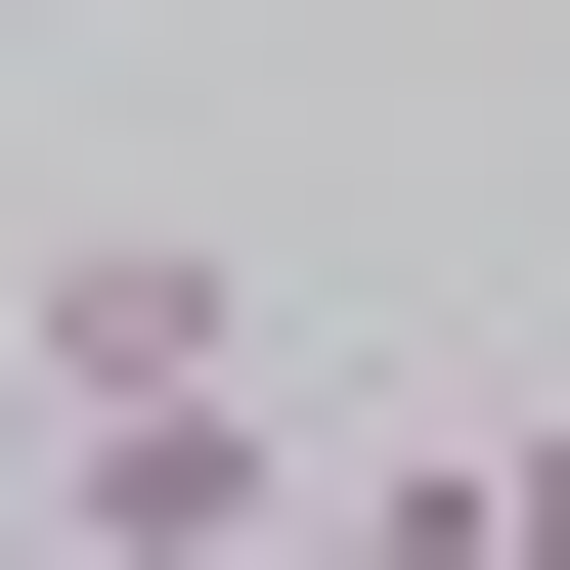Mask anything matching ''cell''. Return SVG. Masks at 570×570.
Listing matches in <instances>:
<instances>
[{"mask_svg": "<svg viewBox=\"0 0 570 570\" xmlns=\"http://www.w3.org/2000/svg\"><path fill=\"white\" fill-rule=\"evenodd\" d=\"M307 483H264V395H176V439H45L0 483V570H264Z\"/></svg>", "mask_w": 570, "mask_h": 570, "instance_id": "7a4b0ae2", "label": "cell"}, {"mask_svg": "<svg viewBox=\"0 0 570 570\" xmlns=\"http://www.w3.org/2000/svg\"><path fill=\"white\" fill-rule=\"evenodd\" d=\"M483 570H570V439H483Z\"/></svg>", "mask_w": 570, "mask_h": 570, "instance_id": "3957f363", "label": "cell"}, {"mask_svg": "<svg viewBox=\"0 0 570 570\" xmlns=\"http://www.w3.org/2000/svg\"><path fill=\"white\" fill-rule=\"evenodd\" d=\"M176 395H264L219 219H45V439H176Z\"/></svg>", "mask_w": 570, "mask_h": 570, "instance_id": "6da1fadb", "label": "cell"}]
</instances>
